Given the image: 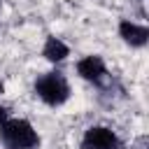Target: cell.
Instances as JSON below:
<instances>
[{"label": "cell", "mask_w": 149, "mask_h": 149, "mask_svg": "<svg viewBox=\"0 0 149 149\" xmlns=\"http://www.w3.org/2000/svg\"><path fill=\"white\" fill-rule=\"evenodd\" d=\"M0 140L5 149H37L40 135L26 119H5L0 123Z\"/></svg>", "instance_id": "6da1fadb"}, {"label": "cell", "mask_w": 149, "mask_h": 149, "mask_svg": "<svg viewBox=\"0 0 149 149\" xmlns=\"http://www.w3.org/2000/svg\"><path fill=\"white\" fill-rule=\"evenodd\" d=\"M35 95L49 107H61L70 98V84L63 72L51 70L35 79Z\"/></svg>", "instance_id": "7a4b0ae2"}, {"label": "cell", "mask_w": 149, "mask_h": 149, "mask_svg": "<svg viewBox=\"0 0 149 149\" xmlns=\"http://www.w3.org/2000/svg\"><path fill=\"white\" fill-rule=\"evenodd\" d=\"M81 149H121V140L105 126H91L81 137Z\"/></svg>", "instance_id": "3957f363"}, {"label": "cell", "mask_w": 149, "mask_h": 149, "mask_svg": "<svg viewBox=\"0 0 149 149\" xmlns=\"http://www.w3.org/2000/svg\"><path fill=\"white\" fill-rule=\"evenodd\" d=\"M77 74L95 86H102L105 79H107V68H105V61L95 54L91 56H84L79 63H77Z\"/></svg>", "instance_id": "277c9868"}, {"label": "cell", "mask_w": 149, "mask_h": 149, "mask_svg": "<svg viewBox=\"0 0 149 149\" xmlns=\"http://www.w3.org/2000/svg\"><path fill=\"white\" fill-rule=\"evenodd\" d=\"M119 37L126 44H130L135 49H142L149 42V30H147V26H140L130 19H123V21H119Z\"/></svg>", "instance_id": "5b68a950"}, {"label": "cell", "mask_w": 149, "mask_h": 149, "mask_svg": "<svg viewBox=\"0 0 149 149\" xmlns=\"http://www.w3.org/2000/svg\"><path fill=\"white\" fill-rule=\"evenodd\" d=\"M42 56H44L49 63H61V61H65V58L70 56V49H68V44H65L63 40H58V37H47V42H44V47H42Z\"/></svg>", "instance_id": "8992f818"}, {"label": "cell", "mask_w": 149, "mask_h": 149, "mask_svg": "<svg viewBox=\"0 0 149 149\" xmlns=\"http://www.w3.org/2000/svg\"><path fill=\"white\" fill-rule=\"evenodd\" d=\"M144 144H147V137H144V135H142V137H140V140H137V144H135V147H137V149H144Z\"/></svg>", "instance_id": "52a82bcc"}, {"label": "cell", "mask_w": 149, "mask_h": 149, "mask_svg": "<svg viewBox=\"0 0 149 149\" xmlns=\"http://www.w3.org/2000/svg\"><path fill=\"white\" fill-rule=\"evenodd\" d=\"M5 119H7V109H5V107H2V105H0V123H2V121H5Z\"/></svg>", "instance_id": "ba28073f"}, {"label": "cell", "mask_w": 149, "mask_h": 149, "mask_svg": "<svg viewBox=\"0 0 149 149\" xmlns=\"http://www.w3.org/2000/svg\"><path fill=\"white\" fill-rule=\"evenodd\" d=\"M0 2H2V0H0Z\"/></svg>", "instance_id": "9c48e42d"}]
</instances>
